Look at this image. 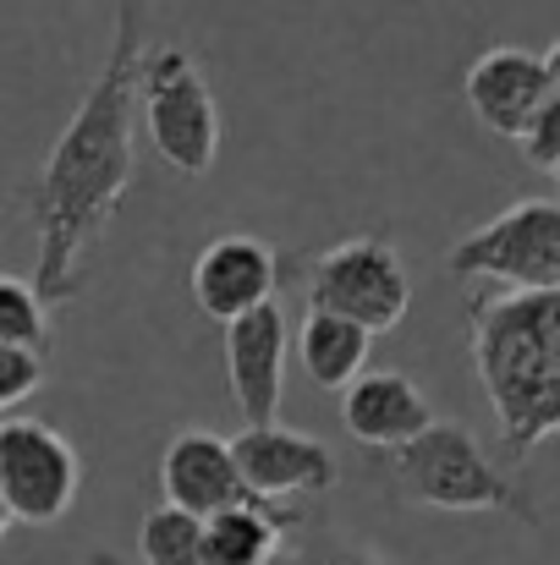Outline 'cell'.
<instances>
[{"label":"cell","mask_w":560,"mask_h":565,"mask_svg":"<svg viewBox=\"0 0 560 565\" xmlns=\"http://www.w3.org/2000/svg\"><path fill=\"white\" fill-rule=\"evenodd\" d=\"M341 417H347V434L369 450H401L434 423L429 395L401 369H363L341 390Z\"/></svg>","instance_id":"4fadbf2b"},{"label":"cell","mask_w":560,"mask_h":565,"mask_svg":"<svg viewBox=\"0 0 560 565\" xmlns=\"http://www.w3.org/2000/svg\"><path fill=\"white\" fill-rule=\"evenodd\" d=\"M160 489H166V505H182V511L203 516V522L253 500V489L242 483V467L231 456V439H220L209 428H187V434H177L166 445Z\"/></svg>","instance_id":"7c38bea8"},{"label":"cell","mask_w":560,"mask_h":565,"mask_svg":"<svg viewBox=\"0 0 560 565\" xmlns=\"http://www.w3.org/2000/svg\"><path fill=\"white\" fill-rule=\"evenodd\" d=\"M231 456H236L253 500L286 505V500H308V494L336 489L330 445L303 434V428H286V423H242V434L231 439Z\"/></svg>","instance_id":"ba28073f"},{"label":"cell","mask_w":560,"mask_h":565,"mask_svg":"<svg viewBox=\"0 0 560 565\" xmlns=\"http://www.w3.org/2000/svg\"><path fill=\"white\" fill-rule=\"evenodd\" d=\"M0 489L17 522L50 527L72 511L83 489V461L61 428L39 417H0Z\"/></svg>","instance_id":"52a82bcc"},{"label":"cell","mask_w":560,"mask_h":565,"mask_svg":"<svg viewBox=\"0 0 560 565\" xmlns=\"http://www.w3.org/2000/svg\"><path fill=\"white\" fill-rule=\"evenodd\" d=\"M297 527H303L297 505L247 500V505H231L203 522V555L209 565H275Z\"/></svg>","instance_id":"5bb4252c"},{"label":"cell","mask_w":560,"mask_h":565,"mask_svg":"<svg viewBox=\"0 0 560 565\" xmlns=\"http://www.w3.org/2000/svg\"><path fill=\"white\" fill-rule=\"evenodd\" d=\"M11 522H17V516H11V505H6V489H0V539L11 533Z\"/></svg>","instance_id":"7402d4cb"},{"label":"cell","mask_w":560,"mask_h":565,"mask_svg":"<svg viewBox=\"0 0 560 565\" xmlns=\"http://www.w3.org/2000/svg\"><path fill=\"white\" fill-rule=\"evenodd\" d=\"M445 269L462 286H500V291H556L560 286V203L522 198L467 231Z\"/></svg>","instance_id":"277c9868"},{"label":"cell","mask_w":560,"mask_h":565,"mask_svg":"<svg viewBox=\"0 0 560 565\" xmlns=\"http://www.w3.org/2000/svg\"><path fill=\"white\" fill-rule=\"evenodd\" d=\"M308 308L341 313L369 335L401 330L412 308V275L390 236H347L308 264Z\"/></svg>","instance_id":"8992f818"},{"label":"cell","mask_w":560,"mask_h":565,"mask_svg":"<svg viewBox=\"0 0 560 565\" xmlns=\"http://www.w3.org/2000/svg\"><path fill=\"white\" fill-rule=\"evenodd\" d=\"M138 116L149 127V143L160 160L182 177H209L220 154V110L209 83L198 77L182 44L144 50L138 61Z\"/></svg>","instance_id":"5b68a950"},{"label":"cell","mask_w":560,"mask_h":565,"mask_svg":"<svg viewBox=\"0 0 560 565\" xmlns=\"http://www.w3.org/2000/svg\"><path fill=\"white\" fill-rule=\"evenodd\" d=\"M550 94H556V83H550L545 55H533L522 44H495L467 66V105L495 138L522 143V132L533 127V116L545 110Z\"/></svg>","instance_id":"8fae6325"},{"label":"cell","mask_w":560,"mask_h":565,"mask_svg":"<svg viewBox=\"0 0 560 565\" xmlns=\"http://www.w3.org/2000/svg\"><path fill=\"white\" fill-rule=\"evenodd\" d=\"M369 347H373V335L363 324H352L341 313H319V308L303 313L297 358H303V374L314 379L319 390H336L341 395L352 379L369 369Z\"/></svg>","instance_id":"9a60e30c"},{"label":"cell","mask_w":560,"mask_h":565,"mask_svg":"<svg viewBox=\"0 0 560 565\" xmlns=\"http://www.w3.org/2000/svg\"><path fill=\"white\" fill-rule=\"evenodd\" d=\"M138 61H144V0H116L110 55L94 72L83 105L61 127L33 182V286L44 302H72L83 258L105 236L133 182V121H138Z\"/></svg>","instance_id":"6da1fadb"},{"label":"cell","mask_w":560,"mask_h":565,"mask_svg":"<svg viewBox=\"0 0 560 565\" xmlns=\"http://www.w3.org/2000/svg\"><path fill=\"white\" fill-rule=\"evenodd\" d=\"M88 565H127V561H116L110 550H94V555H88Z\"/></svg>","instance_id":"603a6c76"},{"label":"cell","mask_w":560,"mask_h":565,"mask_svg":"<svg viewBox=\"0 0 560 565\" xmlns=\"http://www.w3.org/2000/svg\"><path fill=\"white\" fill-rule=\"evenodd\" d=\"M275 280H281L275 247H270L264 236H242V231L214 236V242L192 258V275H187L192 302H198L209 319H220V324H231V319H242V313L275 302Z\"/></svg>","instance_id":"30bf717a"},{"label":"cell","mask_w":560,"mask_h":565,"mask_svg":"<svg viewBox=\"0 0 560 565\" xmlns=\"http://www.w3.org/2000/svg\"><path fill=\"white\" fill-rule=\"evenodd\" d=\"M286 352H292V330H286V313L275 302L225 324V384H231L242 423H275L281 417Z\"/></svg>","instance_id":"9c48e42d"},{"label":"cell","mask_w":560,"mask_h":565,"mask_svg":"<svg viewBox=\"0 0 560 565\" xmlns=\"http://www.w3.org/2000/svg\"><path fill=\"white\" fill-rule=\"evenodd\" d=\"M467 352L484 384L500 445L528 461L560 434V286L556 291H484L467 313Z\"/></svg>","instance_id":"7a4b0ae2"},{"label":"cell","mask_w":560,"mask_h":565,"mask_svg":"<svg viewBox=\"0 0 560 565\" xmlns=\"http://www.w3.org/2000/svg\"><path fill=\"white\" fill-rule=\"evenodd\" d=\"M545 66H550V83H556V94H560V39L545 50Z\"/></svg>","instance_id":"44dd1931"},{"label":"cell","mask_w":560,"mask_h":565,"mask_svg":"<svg viewBox=\"0 0 560 565\" xmlns=\"http://www.w3.org/2000/svg\"><path fill=\"white\" fill-rule=\"evenodd\" d=\"M522 154H528L533 171H550V177H556V166H560V94L545 99V110H539L533 127L522 132Z\"/></svg>","instance_id":"ffe728a7"},{"label":"cell","mask_w":560,"mask_h":565,"mask_svg":"<svg viewBox=\"0 0 560 565\" xmlns=\"http://www.w3.org/2000/svg\"><path fill=\"white\" fill-rule=\"evenodd\" d=\"M50 302L39 297L33 280H17V275H0V347H22V352H39L50 347Z\"/></svg>","instance_id":"e0dca14e"},{"label":"cell","mask_w":560,"mask_h":565,"mask_svg":"<svg viewBox=\"0 0 560 565\" xmlns=\"http://www.w3.org/2000/svg\"><path fill=\"white\" fill-rule=\"evenodd\" d=\"M138 555H144V565H209L203 516H192L182 505H155L138 527Z\"/></svg>","instance_id":"2e32d148"},{"label":"cell","mask_w":560,"mask_h":565,"mask_svg":"<svg viewBox=\"0 0 560 565\" xmlns=\"http://www.w3.org/2000/svg\"><path fill=\"white\" fill-rule=\"evenodd\" d=\"M275 565H390L384 555H373L369 544L336 539V533H314L303 544H286V555Z\"/></svg>","instance_id":"ac0fdd59"},{"label":"cell","mask_w":560,"mask_h":565,"mask_svg":"<svg viewBox=\"0 0 560 565\" xmlns=\"http://www.w3.org/2000/svg\"><path fill=\"white\" fill-rule=\"evenodd\" d=\"M556 188H560V166H556Z\"/></svg>","instance_id":"cb8c5ba5"},{"label":"cell","mask_w":560,"mask_h":565,"mask_svg":"<svg viewBox=\"0 0 560 565\" xmlns=\"http://www.w3.org/2000/svg\"><path fill=\"white\" fill-rule=\"evenodd\" d=\"M390 489L429 511H506L539 527V511L522 494V483L506 467H495L462 423L434 417L412 445L390 450Z\"/></svg>","instance_id":"3957f363"},{"label":"cell","mask_w":560,"mask_h":565,"mask_svg":"<svg viewBox=\"0 0 560 565\" xmlns=\"http://www.w3.org/2000/svg\"><path fill=\"white\" fill-rule=\"evenodd\" d=\"M44 384V358L22 347H0V417L17 412L33 390Z\"/></svg>","instance_id":"d6986e66"}]
</instances>
